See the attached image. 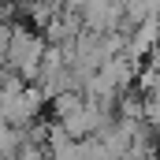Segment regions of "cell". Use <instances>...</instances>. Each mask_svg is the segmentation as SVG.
Wrapping results in <instances>:
<instances>
[{"label":"cell","instance_id":"obj_2","mask_svg":"<svg viewBox=\"0 0 160 160\" xmlns=\"http://www.w3.org/2000/svg\"><path fill=\"white\" fill-rule=\"evenodd\" d=\"M157 41H160V19H157V15H149V19H142V22H138L134 38H130V45H127V60L145 56V52H149Z\"/></svg>","mask_w":160,"mask_h":160},{"label":"cell","instance_id":"obj_3","mask_svg":"<svg viewBox=\"0 0 160 160\" xmlns=\"http://www.w3.org/2000/svg\"><path fill=\"white\" fill-rule=\"evenodd\" d=\"M63 4H67L71 11H89V8H93V4H101V0H63Z\"/></svg>","mask_w":160,"mask_h":160},{"label":"cell","instance_id":"obj_4","mask_svg":"<svg viewBox=\"0 0 160 160\" xmlns=\"http://www.w3.org/2000/svg\"><path fill=\"white\" fill-rule=\"evenodd\" d=\"M15 160H45V157H41V149L26 145V149H19V157H15Z\"/></svg>","mask_w":160,"mask_h":160},{"label":"cell","instance_id":"obj_1","mask_svg":"<svg viewBox=\"0 0 160 160\" xmlns=\"http://www.w3.org/2000/svg\"><path fill=\"white\" fill-rule=\"evenodd\" d=\"M45 48H48L45 38L30 34L26 26H11V38H8L4 60H8L22 78H38V67H41V60H45Z\"/></svg>","mask_w":160,"mask_h":160}]
</instances>
